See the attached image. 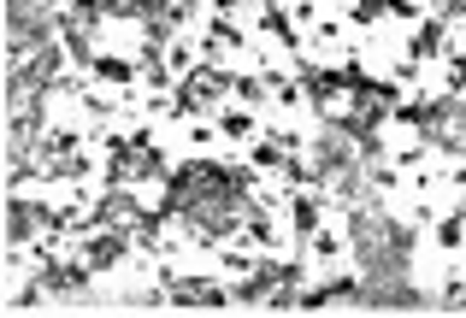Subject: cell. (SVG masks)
<instances>
[{"label":"cell","mask_w":466,"mask_h":318,"mask_svg":"<svg viewBox=\"0 0 466 318\" xmlns=\"http://www.w3.org/2000/svg\"><path fill=\"white\" fill-rule=\"evenodd\" d=\"M437 54H443V18H431V24H425V30L408 42V59H413V65H420V59H437Z\"/></svg>","instance_id":"obj_1"},{"label":"cell","mask_w":466,"mask_h":318,"mask_svg":"<svg viewBox=\"0 0 466 318\" xmlns=\"http://www.w3.org/2000/svg\"><path fill=\"white\" fill-rule=\"evenodd\" d=\"M342 248H349V242H342V230H330V224H319L313 236H308V253H313V260H342Z\"/></svg>","instance_id":"obj_2"},{"label":"cell","mask_w":466,"mask_h":318,"mask_svg":"<svg viewBox=\"0 0 466 318\" xmlns=\"http://www.w3.org/2000/svg\"><path fill=\"white\" fill-rule=\"evenodd\" d=\"M218 130H225V136H254V113H225Z\"/></svg>","instance_id":"obj_3"}]
</instances>
